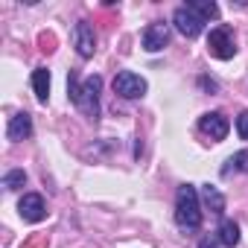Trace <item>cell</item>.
I'll list each match as a JSON object with an SVG mask.
<instances>
[{
	"mask_svg": "<svg viewBox=\"0 0 248 248\" xmlns=\"http://www.w3.org/2000/svg\"><path fill=\"white\" fill-rule=\"evenodd\" d=\"M175 219H178V225L187 228V231H193V228L202 225V207H199V193H196V187H190V184L178 187Z\"/></svg>",
	"mask_w": 248,
	"mask_h": 248,
	"instance_id": "cell-1",
	"label": "cell"
},
{
	"mask_svg": "<svg viewBox=\"0 0 248 248\" xmlns=\"http://www.w3.org/2000/svg\"><path fill=\"white\" fill-rule=\"evenodd\" d=\"M99 88H102V79L99 76H91V79H85V85L79 91V99H76V108L85 117H91V120L99 117Z\"/></svg>",
	"mask_w": 248,
	"mask_h": 248,
	"instance_id": "cell-2",
	"label": "cell"
},
{
	"mask_svg": "<svg viewBox=\"0 0 248 248\" xmlns=\"http://www.w3.org/2000/svg\"><path fill=\"white\" fill-rule=\"evenodd\" d=\"M114 93L123 96V99H138L146 93V79L132 73V70H123L114 76Z\"/></svg>",
	"mask_w": 248,
	"mask_h": 248,
	"instance_id": "cell-3",
	"label": "cell"
},
{
	"mask_svg": "<svg viewBox=\"0 0 248 248\" xmlns=\"http://www.w3.org/2000/svg\"><path fill=\"white\" fill-rule=\"evenodd\" d=\"M207 50H210V56H216V59H233V53H236V47H233V38H231V30L228 27H216L210 35H207Z\"/></svg>",
	"mask_w": 248,
	"mask_h": 248,
	"instance_id": "cell-4",
	"label": "cell"
},
{
	"mask_svg": "<svg viewBox=\"0 0 248 248\" xmlns=\"http://www.w3.org/2000/svg\"><path fill=\"white\" fill-rule=\"evenodd\" d=\"M172 21H175V27H178V32L181 35H187V38H196L202 30H204V21L184 3V6H178L175 9V15H172Z\"/></svg>",
	"mask_w": 248,
	"mask_h": 248,
	"instance_id": "cell-5",
	"label": "cell"
},
{
	"mask_svg": "<svg viewBox=\"0 0 248 248\" xmlns=\"http://www.w3.org/2000/svg\"><path fill=\"white\" fill-rule=\"evenodd\" d=\"M73 47L82 59H91L93 50H96V35H93V27L88 21H79L73 27Z\"/></svg>",
	"mask_w": 248,
	"mask_h": 248,
	"instance_id": "cell-6",
	"label": "cell"
},
{
	"mask_svg": "<svg viewBox=\"0 0 248 248\" xmlns=\"http://www.w3.org/2000/svg\"><path fill=\"white\" fill-rule=\"evenodd\" d=\"M199 129H202L210 140H225L231 123H228V117H225L222 111H210V114H204V117L199 120Z\"/></svg>",
	"mask_w": 248,
	"mask_h": 248,
	"instance_id": "cell-7",
	"label": "cell"
},
{
	"mask_svg": "<svg viewBox=\"0 0 248 248\" xmlns=\"http://www.w3.org/2000/svg\"><path fill=\"white\" fill-rule=\"evenodd\" d=\"M18 213L27 219V222H41L47 216V204L38 193H27L21 202H18Z\"/></svg>",
	"mask_w": 248,
	"mask_h": 248,
	"instance_id": "cell-8",
	"label": "cell"
},
{
	"mask_svg": "<svg viewBox=\"0 0 248 248\" xmlns=\"http://www.w3.org/2000/svg\"><path fill=\"white\" fill-rule=\"evenodd\" d=\"M170 44V30H167V24H149L146 30H143V50L146 53H158V50H164Z\"/></svg>",
	"mask_w": 248,
	"mask_h": 248,
	"instance_id": "cell-9",
	"label": "cell"
},
{
	"mask_svg": "<svg viewBox=\"0 0 248 248\" xmlns=\"http://www.w3.org/2000/svg\"><path fill=\"white\" fill-rule=\"evenodd\" d=\"M6 135H9V140H27V138L32 135V117H30L27 111L15 114V117L9 120V129H6Z\"/></svg>",
	"mask_w": 248,
	"mask_h": 248,
	"instance_id": "cell-10",
	"label": "cell"
},
{
	"mask_svg": "<svg viewBox=\"0 0 248 248\" xmlns=\"http://www.w3.org/2000/svg\"><path fill=\"white\" fill-rule=\"evenodd\" d=\"M32 91H35L38 102H47V96H50V70L47 67H38L32 73Z\"/></svg>",
	"mask_w": 248,
	"mask_h": 248,
	"instance_id": "cell-11",
	"label": "cell"
},
{
	"mask_svg": "<svg viewBox=\"0 0 248 248\" xmlns=\"http://www.w3.org/2000/svg\"><path fill=\"white\" fill-rule=\"evenodd\" d=\"M202 21H216L219 18V6L213 3V0H190V3H187Z\"/></svg>",
	"mask_w": 248,
	"mask_h": 248,
	"instance_id": "cell-12",
	"label": "cell"
},
{
	"mask_svg": "<svg viewBox=\"0 0 248 248\" xmlns=\"http://www.w3.org/2000/svg\"><path fill=\"white\" fill-rule=\"evenodd\" d=\"M219 242L228 245V248H233L239 242V225L233 219H222V225H219Z\"/></svg>",
	"mask_w": 248,
	"mask_h": 248,
	"instance_id": "cell-13",
	"label": "cell"
},
{
	"mask_svg": "<svg viewBox=\"0 0 248 248\" xmlns=\"http://www.w3.org/2000/svg\"><path fill=\"white\" fill-rule=\"evenodd\" d=\"M202 199H204V204L210 207V213H222V210H225V199H222V193H219L216 187L207 184V187L202 190Z\"/></svg>",
	"mask_w": 248,
	"mask_h": 248,
	"instance_id": "cell-14",
	"label": "cell"
},
{
	"mask_svg": "<svg viewBox=\"0 0 248 248\" xmlns=\"http://www.w3.org/2000/svg\"><path fill=\"white\" fill-rule=\"evenodd\" d=\"M222 172H225V175H231V172H248V149L231 155V158H228V167H225Z\"/></svg>",
	"mask_w": 248,
	"mask_h": 248,
	"instance_id": "cell-15",
	"label": "cell"
},
{
	"mask_svg": "<svg viewBox=\"0 0 248 248\" xmlns=\"http://www.w3.org/2000/svg\"><path fill=\"white\" fill-rule=\"evenodd\" d=\"M24 181H27L24 170H9V172L3 175V187H6V190H18V187H24Z\"/></svg>",
	"mask_w": 248,
	"mask_h": 248,
	"instance_id": "cell-16",
	"label": "cell"
},
{
	"mask_svg": "<svg viewBox=\"0 0 248 248\" xmlns=\"http://www.w3.org/2000/svg\"><path fill=\"white\" fill-rule=\"evenodd\" d=\"M38 44H41L44 53H53V50H56V35H53V32H41V35H38Z\"/></svg>",
	"mask_w": 248,
	"mask_h": 248,
	"instance_id": "cell-17",
	"label": "cell"
},
{
	"mask_svg": "<svg viewBox=\"0 0 248 248\" xmlns=\"http://www.w3.org/2000/svg\"><path fill=\"white\" fill-rule=\"evenodd\" d=\"M24 248H47V233H32L30 239H24Z\"/></svg>",
	"mask_w": 248,
	"mask_h": 248,
	"instance_id": "cell-18",
	"label": "cell"
},
{
	"mask_svg": "<svg viewBox=\"0 0 248 248\" xmlns=\"http://www.w3.org/2000/svg\"><path fill=\"white\" fill-rule=\"evenodd\" d=\"M236 132H239V138H242V140H248V111L236 117Z\"/></svg>",
	"mask_w": 248,
	"mask_h": 248,
	"instance_id": "cell-19",
	"label": "cell"
},
{
	"mask_svg": "<svg viewBox=\"0 0 248 248\" xmlns=\"http://www.w3.org/2000/svg\"><path fill=\"white\" fill-rule=\"evenodd\" d=\"M199 248H219V242H216V239H210V236H204V239L199 242Z\"/></svg>",
	"mask_w": 248,
	"mask_h": 248,
	"instance_id": "cell-20",
	"label": "cell"
}]
</instances>
